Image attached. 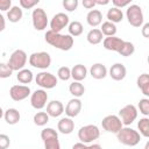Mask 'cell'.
Listing matches in <instances>:
<instances>
[{"label": "cell", "mask_w": 149, "mask_h": 149, "mask_svg": "<svg viewBox=\"0 0 149 149\" xmlns=\"http://www.w3.org/2000/svg\"><path fill=\"white\" fill-rule=\"evenodd\" d=\"M44 38H45L47 43H49L50 45H52L59 50H63V51L70 50L73 47V42H74L73 37L70 36L69 34L63 35L61 33H54L51 30H48L45 33Z\"/></svg>", "instance_id": "6da1fadb"}, {"label": "cell", "mask_w": 149, "mask_h": 149, "mask_svg": "<svg viewBox=\"0 0 149 149\" xmlns=\"http://www.w3.org/2000/svg\"><path fill=\"white\" fill-rule=\"evenodd\" d=\"M116 137H118V141L125 146H128V147H135L136 144L140 143V140H141V135L137 130L126 126V127H122L118 133H116Z\"/></svg>", "instance_id": "7a4b0ae2"}, {"label": "cell", "mask_w": 149, "mask_h": 149, "mask_svg": "<svg viewBox=\"0 0 149 149\" xmlns=\"http://www.w3.org/2000/svg\"><path fill=\"white\" fill-rule=\"evenodd\" d=\"M100 136V130L95 125H86L83 126L78 130V139L80 140L81 143H91L94 140L99 139Z\"/></svg>", "instance_id": "3957f363"}, {"label": "cell", "mask_w": 149, "mask_h": 149, "mask_svg": "<svg viewBox=\"0 0 149 149\" xmlns=\"http://www.w3.org/2000/svg\"><path fill=\"white\" fill-rule=\"evenodd\" d=\"M126 16L128 20V23L133 27H141L143 24V12L142 8L139 5H129L126 10Z\"/></svg>", "instance_id": "277c9868"}, {"label": "cell", "mask_w": 149, "mask_h": 149, "mask_svg": "<svg viewBox=\"0 0 149 149\" xmlns=\"http://www.w3.org/2000/svg\"><path fill=\"white\" fill-rule=\"evenodd\" d=\"M29 64L36 69H48L51 65V57L48 52L45 51H40V52H33L29 56Z\"/></svg>", "instance_id": "5b68a950"}, {"label": "cell", "mask_w": 149, "mask_h": 149, "mask_svg": "<svg viewBox=\"0 0 149 149\" xmlns=\"http://www.w3.org/2000/svg\"><path fill=\"white\" fill-rule=\"evenodd\" d=\"M27 59H28V57H27L26 51H23L21 49H17V50L12 52L7 64L12 69V71H20L24 68V65L27 63Z\"/></svg>", "instance_id": "8992f818"}, {"label": "cell", "mask_w": 149, "mask_h": 149, "mask_svg": "<svg viewBox=\"0 0 149 149\" xmlns=\"http://www.w3.org/2000/svg\"><path fill=\"white\" fill-rule=\"evenodd\" d=\"M35 81L38 86H41L43 90L47 88V90H50V88H54L56 87L57 83H58V78L52 74L51 72H47V71H42L40 73L36 74L35 77Z\"/></svg>", "instance_id": "52a82bcc"}, {"label": "cell", "mask_w": 149, "mask_h": 149, "mask_svg": "<svg viewBox=\"0 0 149 149\" xmlns=\"http://www.w3.org/2000/svg\"><path fill=\"white\" fill-rule=\"evenodd\" d=\"M118 116L120 118V120H121V122H122L123 126H129L137 118V108L134 105H132V104L126 105V106H123L120 109Z\"/></svg>", "instance_id": "ba28073f"}, {"label": "cell", "mask_w": 149, "mask_h": 149, "mask_svg": "<svg viewBox=\"0 0 149 149\" xmlns=\"http://www.w3.org/2000/svg\"><path fill=\"white\" fill-rule=\"evenodd\" d=\"M101 126H102L104 130H106L108 133H113V134H116L123 127L120 118L118 115H113V114L105 116L101 121Z\"/></svg>", "instance_id": "9c48e42d"}, {"label": "cell", "mask_w": 149, "mask_h": 149, "mask_svg": "<svg viewBox=\"0 0 149 149\" xmlns=\"http://www.w3.org/2000/svg\"><path fill=\"white\" fill-rule=\"evenodd\" d=\"M33 26L36 30H44L48 26V16L43 8H35L31 13Z\"/></svg>", "instance_id": "30bf717a"}, {"label": "cell", "mask_w": 149, "mask_h": 149, "mask_svg": "<svg viewBox=\"0 0 149 149\" xmlns=\"http://www.w3.org/2000/svg\"><path fill=\"white\" fill-rule=\"evenodd\" d=\"M70 23V19L65 13H57L50 21V30L54 33H61Z\"/></svg>", "instance_id": "8fae6325"}, {"label": "cell", "mask_w": 149, "mask_h": 149, "mask_svg": "<svg viewBox=\"0 0 149 149\" xmlns=\"http://www.w3.org/2000/svg\"><path fill=\"white\" fill-rule=\"evenodd\" d=\"M48 101V93L43 90H36L30 94V105L35 109H42L45 107Z\"/></svg>", "instance_id": "7c38bea8"}, {"label": "cell", "mask_w": 149, "mask_h": 149, "mask_svg": "<svg viewBox=\"0 0 149 149\" xmlns=\"http://www.w3.org/2000/svg\"><path fill=\"white\" fill-rule=\"evenodd\" d=\"M30 94V87L27 85H13L9 90V95L14 101H22Z\"/></svg>", "instance_id": "4fadbf2b"}, {"label": "cell", "mask_w": 149, "mask_h": 149, "mask_svg": "<svg viewBox=\"0 0 149 149\" xmlns=\"http://www.w3.org/2000/svg\"><path fill=\"white\" fill-rule=\"evenodd\" d=\"M81 107H83V104H81L79 98H73V99L69 100V102L65 106V114H66V116L71 118V119L77 116L80 113Z\"/></svg>", "instance_id": "5bb4252c"}, {"label": "cell", "mask_w": 149, "mask_h": 149, "mask_svg": "<svg viewBox=\"0 0 149 149\" xmlns=\"http://www.w3.org/2000/svg\"><path fill=\"white\" fill-rule=\"evenodd\" d=\"M126 74H127V69L122 63H115L109 69V77L113 80H116V81L123 80Z\"/></svg>", "instance_id": "9a60e30c"}, {"label": "cell", "mask_w": 149, "mask_h": 149, "mask_svg": "<svg viewBox=\"0 0 149 149\" xmlns=\"http://www.w3.org/2000/svg\"><path fill=\"white\" fill-rule=\"evenodd\" d=\"M122 43H123V40H121L120 37H116V36H109V37H105L102 40L104 48L106 50L115 51V52H119Z\"/></svg>", "instance_id": "2e32d148"}, {"label": "cell", "mask_w": 149, "mask_h": 149, "mask_svg": "<svg viewBox=\"0 0 149 149\" xmlns=\"http://www.w3.org/2000/svg\"><path fill=\"white\" fill-rule=\"evenodd\" d=\"M64 113V106L59 100H51L47 105V114L51 118H58Z\"/></svg>", "instance_id": "e0dca14e"}, {"label": "cell", "mask_w": 149, "mask_h": 149, "mask_svg": "<svg viewBox=\"0 0 149 149\" xmlns=\"http://www.w3.org/2000/svg\"><path fill=\"white\" fill-rule=\"evenodd\" d=\"M57 129L59 133L64 134V135H68V134H71L74 129V122L71 118H62L58 123H57Z\"/></svg>", "instance_id": "ac0fdd59"}, {"label": "cell", "mask_w": 149, "mask_h": 149, "mask_svg": "<svg viewBox=\"0 0 149 149\" xmlns=\"http://www.w3.org/2000/svg\"><path fill=\"white\" fill-rule=\"evenodd\" d=\"M90 74L94 79H104L107 76V68L102 63H94L90 69Z\"/></svg>", "instance_id": "d6986e66"}, {"label": "cell", "mask_w": 149, "mask_h": 149, "mask_svg": "<svg viewBox=\"0 0 149 149\" xmlns=\"http://www.w3.org/2000/svg\"><path fill=\"white\" fill-rule=\"evenodd\" d=\"M87 76V69L83 64H76L71 69V78H73V81H81Z\"/></svg>", "instance_id": "ffe728a7"}, {"label": "cell", "mask_w": 149, "mask_h": 149, "mask_svg": "<svg viewBox=\"0 0 149 149\" xmlns=\"http://www.w3.org/2000/svg\"><path fill=\"white\" fill-rule=\"evenodd\" d=\"M86 22L91 27H97L102 22V14L99 9H91L86 15Z\"/></svg>", "instance_id": "44dd1931"}, {"label": "cell", "mask_w": 149, "mask_h": 149, "mask_svg": "<svg viewBox=\"0 0 149 149\" xmlns=\"http://www.w3.org/2000/svg\"><path fill=\"white\" fill-rule=\"evenodd\" d=\"M3 118L8 125H16L21 119V114L16 108H8L3 112Z\"/></svg>", "instance_id": "7402d4cb"}, {"label": "cell", "mask_w": 149, "mask_h": 149, "mask_svg": "<svg viewBox=\"0 0 149 149\" xmlns=\"http://www.w3.org/2000/svg\"><path fill=\"white\" fill-rule=\"evenodd\" d=\"M136 84H137V87L141 90V92L148 97L149 95V74L148 73H142L137 77V80H136Z\"/></svg>", "instance_id": "603a6c76"}, {"label": "cell", "mask_w": 149, "mask_h": 149, "mask_svg": "<svg viewBox=\"0 0 149 149\" xmlns=\"http://www.w3.org/2000/svg\"><path fill=\"white\" fill-rule=\"evenodd\" d=\"M102 36H104V35H102V33L100 31V29L93 28V29H91V30L87 33L86 40H87V42H88L90 44L95 45V44H99V43L102 41V38H104Z\"/></svg>", "instance_id": "cb8c5ba5"}, {"label": "cell", "mask_w": 149, "mask_h": 149, "mask_svg": "<svg viewBox=\"0 0 149 149\" xmlns=\"http://www.w3.org/2000/svg\"><path fill=\"white\" fill-rule=\"evenodd\" d=\"M106 16H107L108 21L112 22V23H114V24L118 23V22H121L123 20V13H122V10L119 9V8H115V7L109 8L108 12H107V14H106Z\"/></svg>", "instance_id": "d4e9b609"}, {"label": "cell", "mask_w": 149, "mask_h": 149, "mask_svg": "<svg viewBox=\"0 0 149 149\" xmlns=\"http://www.w3.org/2000/svg\"><path fill=\"white\" fill-rule=\"evenodd\" d=\"M22 16H23L22 9L19 6H12V8L7 12V19L9 20V22H13V23L19 22L22 19Z\"/></svg>", "instance_id": "484cf974"}, {"label": "cell", "mask_w": 149, "mask_h": 149, "mask_svg": "<svg viewBox=\"0 0 149 149\" xmlns=\"http://www.w3.org/2000/svg\"><path fill=\"white\" fill-rule=\"evenodd\" d=\"M16 79L19 83L21 84H29L33 81L34 79V74L30 70L28 69H22L20 71H17V74H16Z\"/></svg>", "instance_id": "4316f807"}, {"label": "cell", "mask_w": 149, "mask_h": 149, "mask_svg": "<svg viewBox=\"0 0 149 149\" xmlns=\"http://www.w3.org/2000/svg\"><path fill=\"white\" fill-rule=\"evenodd\" d=\"M69 91L74 98H80L85 93V87L80 81H73V83L70 84Z\"/></svg>", "instance_id": "83f0119b"}, {"label": "cell", "mask_w": 149, "mask_h": 149, "mask_svg": "<svg viewBox=\"0 0 149 149\" xmlns=\"http://www.w3.org/2000/svg\"><path fill=\"white\" fill-rule=\"evenodd\" d=\"M100 31L102 33V35H105L106 37H109V36H115L116 34V26L109 21H106V22H102L101 23V28H100Z\"/></svg>", "instance_id": "f1b7e54d"}, {"label": "cell", "mask_w": 149, "mask_h": 149, "mask_svg": "<svg viewBox=\"0 0 149 149\" xmlns=\"http://www.w3.org/2000/svg\"><path fill=\"white\" fill-rule=\"evenodd\" d=\"M68 29H69V35L72 36V37H76V36H79L83 34V24L79 22V21H72L69 23L68 26Z\"/></svg>", "instance_id": "f546056e"}, {"label": "cell", "mask_w": 149, "mask_h": 149, "mask_svg": "<svg viewBox=\"0 0 149 149\" xmlns=\"http://www.w3.org/2000/svg\"><path fill=\"white\" fill-rule=\"evenodd\" d=\"M134 52H135L134 44L132 42H129V41H123V43H122V45H121V48H120L118 54H120L123 57H128V56H132Z\"/></svg>", "instance_id": "4dcf8cb0"}, {"label": "cell", "mask_w": 149, "mask_h": 149, "mask_svg": "<svg viewBox=\"0 0 149 149\" xmlns=\"http://www.w3.org/2000/svg\"><path fill=\"white\" fill-rule=\"evenodd\" d=\"M137 128L140 130L139 133L141 136L149 137V119L147 116L140 119V121L137 122Z\"/></svg>", "instance_id": "1f68e13d"}, {"label": "cell", "mask_w": 149, "mask_h": 149, "mask_svg": "<svg viewBox=\"0 0 149 149\" xmlns=\"http://www.w3.org/2000/svg\"><path fill=\"white\" fill-rule=\"evenodd\" d=\"M33 121L36 126H40V127H43L45 126L48 122H49V115L47 114V112H37L34 118H33Z\"/></svg>", "instance_id": "d6a6232c"}, {"label": "cell", "mask_w": 149, "mask_h": 149, "mask_svg": "<svg viewBox=\"0 0 149 149\" xmlns=\"http://www.w3.org/2000/svg\"><path fill=\"white\" fill-rule=\"evenodd\" d=\"M41 139L44 141H48V140H52V139H58V133L54 129V128H50V127H47V128H43L42 132H41Z\"/></svg>", "instance_id": "836d02e7"}, {"label": "cell", "mask_w": 149, "mask_h": 149, "mask_svg": "<svg viewBox=\"0 0 149 149\" xmlns=\"http://www.w3.org/2000/svg\"><path fill=\"white\" fill-rule=\"evenodd\" d=\"M57 78L63 81H66L71 78V69L69 66H61L57 71Z\"/></svg>", "instance_id": "e575fe53"}, {"label": "cell", "mask_w": 149, "mask_h": 149, "mask_svg": "<svg viewBox=\"0 0 149 149\" xmlns=\"http://www.w3.org/2000/svg\"><path fill=\"white\" fill-rule=\"evenodd\" d=\"M137 107H139L141 114H143L144 116H148V115H149V99H148V98L141 99V100L139 101Z\"/></svg>", "instance_id": "d590c367"}, {"label": "cell", "mask_w": 149, "mask_h": 149, "mask_svg": "<svg viewBox=\"0 0 149 149\" xmlns=\"http://www.w3.org/2000/svg\"><path fill=\"white\" fill-rule=\"evenodd\" d=\"M12 73H13V71L8 66L7 63H0V78H2V79L9 78L12 76Z\"/></svg>", "instance_id": "8d00e7d4"}, {"label": "cell", "mask_w": 149, "mask_h": 149, "mask_svg": "<svg viewBox=\"0 0 149 149\" xmlns=\"http://www.w3.org/2000/svg\"><path fill=\"white\" fill-rule=\"evenodd\" d=\"M63 7L68 12H73L78 7V0H63Z\"/></svg>", "instance_id": "74e56055"}, {"label": "cell", "mask_w": 149, "mask_h": 149, "mask_svg": "<svg viewBox=\"0 0 149 149\" xmlns=\"http://www.w3.org/2000/svg\"><path fill=\"white\" fill-rule=\"evenodd\" d=\"M44 149H61V144H59L58 139L44 141Z\"/></svg>", "instance_id": "f35d334b"}, {"label": "cell", "mask_w": 149, "mask_h": 149, "mask_svg": "<svg viewBox=\"0 0 149 149\" xmlns=\"http://www.w3.org/2000/svg\"><path fill=\"white\" fill-rule=\"evenodd\" d=\"M38 2L40 0H20V6L24 9H29V8L35 7Z\"/></svg>", "instance_id": "ab89813d"}, {"label": "cell", "mask_w": 149, "mask_h": 149, "mask_svg": "<svg viewBox=\"0 0 149 149\" xmlns=\"http://www.w3.org/2000/svg\"><path fill=\"white\" fill-rule=\"evenodd\" d=\"M10 146V139L6 134H0V149H7Z\"/></svg>", "instance_id": "60d3db41"}, {"label": "cell", "mask_w": 149, "mask_h": 149, "mask_svg": "<svg viewBox=\"0 0 149 149\" xmlns=\"http://www.w3.org/2000/svg\"><path fill=\"white\" fill-rule=\"evenodd\" d=\"M115 8H122V7H128L130 5V0H113L112 1Z\"/></svg>", "instance_id": "b9f144b4"}, {"label": "cell", "mask_w": 149, "mask_h": 149, "mask_svg": "<svg viewBox=\"0 0 149 149\" xmlns=\"http://www.w3.org/2000/svg\"><path fill=\"white\" fill-rule=\"evenodd\" d=\"M12 8L10 0H0V10H9Z\"/></svg>", "instance_id": "7bdbcfd3"}, {"label": "cell", "mask_w": 149, "mask_h": 149, "mask_svg": "<svg viewBox=\"0 0 149 149\" xmlns=\"http://www.w3.org/2000/svg\"><path fill=\"white\" fill-rule=\"evenodd\" d=\"M83 6L87 9H91L95 6V2H94V0H83Z\"/></svg>", "instance_id": "ee69618b"}, {"label": "cell", "mask_w": 149, "mask_h": 149, "mask_svg": "<svg viewBox=\"0 0 149 149\" xmlns=\"http://www.w3.org/2000/svg\"><path fill=\"white\" fill-rule=\"evenodd\" d=\"M142 35H143V37H146V38H148L149 37V23H144L143 24V27H142Z\"/></svg>", "instance_id": "f6af8a7d"}, {"label": "cell", "mask_w": 149, "mask_h": 149, "mask_svg": "<svg viewBox=\"0 0 149 149\" xmlns=\"http://www.w3.org/2000/svg\"><path fill=\"white\" fill-rule=\"evenodd\" d=\"M6 28V20L2 14H0V31H3Z\"/></svg>", "instance_id": "bcb514c9"}, {"label": "cell", "mask_w": 149, "mask_h": 149, "mask_svg": "<svg viewBox=\"0 0 149 149\" xmlns=\"http://www.w3.org/2000/svg\"><path fill=\"white\" fill-rule=\"evenodd\" d=\"M84 149H101V146L98 144V143H93V144H90V146H85Z\"/></svg>", "instance_id": "7dc6e473"}, {"label": "cell", "mask_w": 149, "mask_h": 149, "mask_svg": "<svg viewBox=\"0 0 149 149\" xmlns=\"http://www.w3.org/2000/svg\"><path fill=\"white\" fill-rule=\"evenodd\" d=\"M85 143H81V142H78V143H74L72 146V149H84L85 148Z\"/></svg>", "instance_id": "c3c4849f"}, {"label": "cell", "mask_w": 149, "mask_h": 149, "mask_svg": "<svg viewBox=\"0 0 149 149\" xmlns=\"http://www.w3.org/2000/svg\"><path fill=\"white\" fill-rule=\"evenodd\" d=\"M94 2H95V5H101V6H104V5H107L109 1H108V0H94Z\"/></svg>", "instance_id": "681fc988"}, {"label": "cell", "mask_w": 149, "mask_h": 149, "mask_svg": "<svg viewBox=\"0 0 149 149\" xmlns=\"http://www.w3.org/2000/svg\"><path fill=\"white\" fill-rule=\"evenodd\" d=\"M2 116H3V111H2V108L0 107V119H1Z\"/></svg>", "instance_id": "f907efd6"}, {"label": "cell", "mask_w": 149, "mask_h": 149, "mask_svg": "<svg viewBox=\"0 0 149 149\" xmlns=\"http://www.w3.org/2000/svg\"><path fill=\"white\" fill-rule=\"evenodd\" d=\"M144 149H149V142H147V143H146V146H144Z\"/></svg>", "instance_id": "816d5d0a"}]
</instances>
